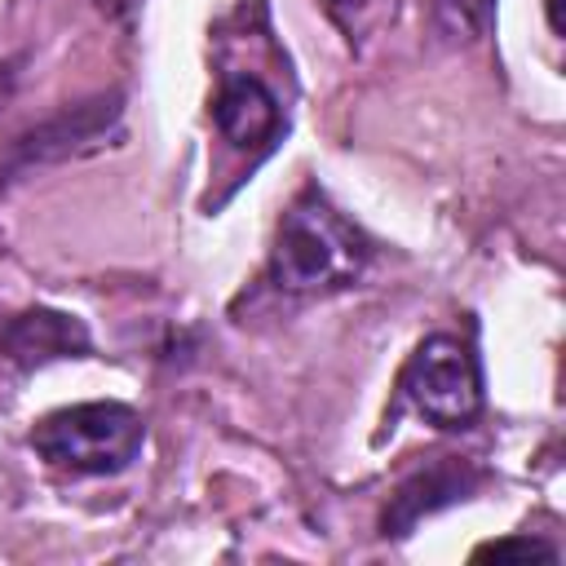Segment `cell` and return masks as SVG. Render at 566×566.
Instances as JSON below:
<instances>
[{
  "mask_svg": "<svg viewBox=\"0 0 566 566\" xmlns=\"http://www.w3.org/2000/svg\"><path fill=\"white\" fill-rule=\"evenodd\" d=\"M142 4H146V0H115V13H119L124 22H133V13H137Z\"/></svg>",
  "mask_w": 566,
  "mask_h": 566,
  "instance_id": "obj_13",
  "label": "cell"
},
{
  "mask_svg": "<svg viewBox=\"0 0 566 566\" xmlns=\"http://www.w3.org/2000/svg\"><path fill=\"white\" fill-rule=\"evenodd\" d=\"M31 451L71 478H115L137 464L146 447V416L115 398L71 402L40 416L27 433Z\"/></svg>",
  "mask_w": 566,
  "mask_h": 566,
  "instance_id": "obj_3",
  "label": "cell"
},
{
  "mask_svg": "<svg viewBox=\"0 0 566 566\" xmlns=\"http://www.w3.org/2000/svg\"><path fill=\"white\" fill-rule=\"evenodd\" d=\"M429 13L438 35H447L451 44H469L491 31L495 0H429Z\"/></svg>",
  "mask_w": 566,
  "mask_h": 566,
  "instance_id": "obj_8",
  "label": "cell"
},
{
  "mask_svg": "<svg viewBox=\"0 0 566 566\" xmlns=\"http://www.w3.org/2000/svg\"><path fill=\"white\" fill-rule=\"evenodd\" d=\"M327 4H332L336 13H358V9H367L371 0H327Z\"/></svg>",
  "mask_w": 566,
  "mask_h": 566,
  "instance_id": "obj_12",
  "label": "cell"
},
{
  "mask_svg": "<svg viewBox=\"0 0 566 566\" xmlns=\"http://www.w3.org/2000/svg\"><path fill=\"white\" fill-rule=\"evenodd\" d=\"M544 13H548V31L562 35V0H544Z\"/></svg>",
  "mask_w": 566,
  "mask_h": 566,
  "instance_id": "obj_11",
  "label": "cell"
},
{
  "mask_svg": "<svg viewBox=\"0 0 566 566\" xmlns=\"http://www.w3.org/2000/svg\"><path fill=\"white\" fill-rule=\"evenodd\" d=\"M509 562V557H517V562H557L562 557V548L553 544V539H539V535H509V539H486V544H478L473 548V562Z\"/></svg>",
  "mask_w": 566,
  "mask_h": 566,
  "instance_id": "obj_9",
  "label": "cell"
},
{
  "mask_svg": "<svg viewBox=\"0 0 566 566\" xmlns=\"http://www.w3.org/2000/svg\"><path fill=\"white\" fill-rule=\"evenodd\" d=\"M243 49L239 31L217 35V93H212V133L221 142L217 168L230 177L226 181V203L239 195L243 181L256 177V168L283 146L292 128V75L283 71L279 80L256 66L261 49L270 44V4L265 0H243Z\"/></svg>",
  "mask_w": 566,
  "mask_h": 566,
  "instance_id": "obj_1",
  "label": "cell"
},
{
  "mask_svg": "<svg viewBox=\"0 0 566 566\" xmlns=\"http://www.w3.org/2000/svg\"><path fill=\"white\" fill-rule=\"evenodd\" d=\"M124 88H102L93 97L66 102L62 111L44 115L40 124L13 133L0 146V195L40 168H57L66 159H84L111 146L124 133Z\"/></svg>",
  "mask_w": 566,
  "mask_h": 566,
  "instance_id": "obj_5",
  "label": "cell"
},
{
  "mask_svg": "<svg viewBox=\"0 0 566 566\" xmlns=\"http://www.w3.org/2000/svg\"><path fill=\"white\" fill-rule=\"evenodd\" d=\"M0 354L18 371H40L66 358H93V332L80 314L53 305H27L0 327Z\"/></svg>",
  "mask_w": 566,
  "mask_h": 566,
  "instance_id": "obj_7",
  "label": "cell"
},
{
  "mask_svg": "<svg viewBox=\"0 0 566 566\" xmlns=\"http://www.w3.org/2000/svg\"><path fill=\"white\" fill-rule=\"evenodd\" d=\"M376 256V243L363 226H354L314 181L296 190V199L283 208L270 256H265V283L279 296L310 301L354 287Z\"/></svg>",
  "mask_w": 566,
  "mask_h": 566,
  "instance_id": "obj_2",
  "label": "cell"
},
{
  "mask_svg": "<svg viewBox=\"0 0 566 566\" xmlns=\"http://www.w3.org/2000/svg\"><path fill=\"white\" fill-rule=\"evenodd\" d=\"M27 62V53H18V57H9L4 66H0V102H9V93H13V84H18V66Z\"/></svg>",
  "mask_w": 566,
  "mask_h": 566,
  "instance_id": "obj_10",
  "label": "cell"
},
{
  "mask_svg": "<svg viewBox=\"0 0 566 566\" xmlns=\"http://www.w3.org/2000/svg\"><path fill=\"white\" fill-rule=\"evenodd\" d=\"M398 402L442 433H464L486 411V376L469 336L429 332L398 371Z\"/></svg>",
  "mask_w": 566,
  "mask_h": 566,
  "instance_id": "obj_4",
  "label": "cell"
},
{
  "mask_svg": "<svg viewBox=\"0 0 566 566\" xmlns=\"http://www.w3.org/2000/svg\"><path fill=\"white\" fill-rule=\"evenodd\" d=\"M491 486V473L469 455H433L416 464L385 500L380 513V539H407L424 517L469 504Z\"/></svg>",
  "mask_w": 566,
  "mask_h": 566,
  "instance_id": "obj_6",
  "label": "cell"
}]
</instances>
